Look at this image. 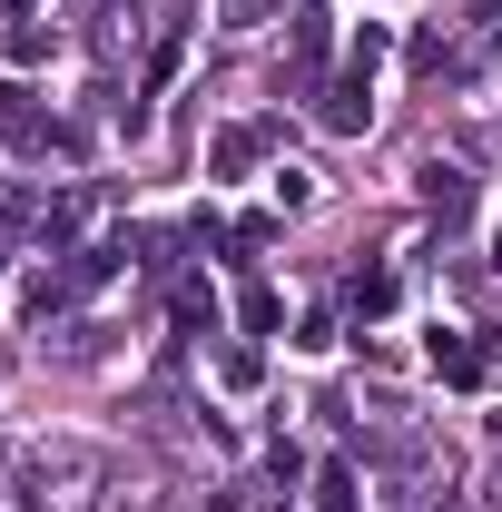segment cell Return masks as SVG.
Masks as SVG:
<instances>
[{"label":"cell","mask_w":502,"mask_h":512,"mask_svg":"<svg viewBox=\"0 0 502 512\" xmlns=\"http://www.w3.org/2000/svg\"><path fill=\"white\" fill-rule=\"evenodd\" d=\"M119 256H128V247H69L60 266L30 286V316H40V325H50V316H69L89 286H109V276H119Z\"/></svg>","instance_id":"6da1fadb"},{"label":"cell","mask_w":502,"mask_h":512,"mask_svg":"<svg viewBox=\"0 0 502 512\" xmlns=\"http://www.w3.org/2000/svg\"><path fill=\"white\" fill-rule=\"evenodd\" d=\"M0 148H20V158H40V148H60V158H79V128L40 119V89H0Z\"/></svg>","instance_id":"7a4b0ae2"},{"label":"cell","mask_w":502,"mask_h":512,"mask_svg":"<svg viewBox=\"0 0 502 512\" xmlns=\"http://www.w3.org/2000/svg\"><path fill=\"white\" fill-rule=\"evenodd\" d=\"M365 119H375V69H335V79H315V128L355 138Z\"/></svg>","instance_id":"3957f363"},{"label":"cell","mask_w":502,"mask_h":512,"mask_svg":"<svg viewBox=\"0 0 502 512\" xmlns=\"http://www.w3.org/2000/svg\"><path fill=\"white\" fill-rule=\"evenodd\" d=\"M453 50H463V79L502 69V0H473V10H463V40H453Z\"/></svg>","instance_id":"277c9868"},{"label":"cell","mask_w":502,"mask_h":512,"mask_svg":"<svg viewBox=\"0 0 502 512\" xmlns=\"http://www.w3.org/2000/svg\"><path fill=\"white\" fill-rule=\"evenodd\" d=\"M266 138H276L266 119H237V128H217V148H207V168H217V178H247L256 158H266Z\"/></svg>","instance_id":"5b68a950"},{"label":"cell","mask_w":502,"mask_h":512,"mask_svg":"<svg viewBox=\"0 0 502 512\" xmlns=\"http://www.w3.org/2000/svg\"><path fill=\"white\" fill-rule=\"evenodd\" d=\"M434 375L473 394V384L493 375V345H483V335H434Z\"/></svg>","instance_id":"8992f818"},{"label":"cell","mask_w":502,"mask_h":512,"mask_svg":"<svg viewBox=\"0 0 502 512\" xmlns=\"http://www.w3.org/2000/svg\"><path fill=\"white\" fill-rule=\"evenodd\" d=\"M424 207H434L443 227H463V217H473V178H463V168H443V158H434V168H424Z\"/></svg>","instance_id":"52a82bcc"},{"label":"cell","mask_w":502,"mask_h":512,"mask_svg":"<svg viewBox=\"0 0 502 512\" xmlns=\"http://www.w3.org/2000/svg\"><path fill=\"white\" fill-rule=\"evenodd\" d=\"M50 50H60V30H50V20H10V30H0V60H10V69H40Z\"/></svg>","instance_id":"ba28073f"},{"label":"cell","mask_w":502,"mask_h":512,"mask_svg":"<svg viewBox=\"0 0 502 512\" xmlns=\"http://www.w3.org/2000/svg\"><path fill=\"white\" fill-rule=\"evenodd\" d=\"M345 316H355V325L394 316V276H384V266H365V276H345Z\"/></svg>","instance_id":"9c48e42d"},{"label":"cell","mask_w":502,"mask_h":512,"mask_svg":"<svg viewBox=\"0 0 502 512\" xmlns=\"http://www.w3.org/2000/svg\"><path fill=\"white\" fill-rule=\"evenodd\" d=\"M217 375H227V394H256V384H266V355H256V345H227Z\"/></svg>","instance_id":"30bf717a"},{"label":"cell","mask_w":502,"mask_h":512,"mask_svg":"<svg viewBox=\"0 0 502 512\" xmlns=\"http://www.w3.org/2000/svg\"><path fill=\"white\" fill-rule=\"evenodd\" d=\"M237 325H247V335H276V325H286L276 286H247V296H237Z\"/></svg>","instance_id":"8fae6325"},{"label":"cell","mask_w":502,"mask_h":512,"mask_svg":"<svg viewBox=\"0 0 502 512\" xmlns=\"http://www.w3.org/2000/svg\"><path fill=\"white\" fill-rule=\"evenodd\" d=\"M315 512H355V463H325L315 473Z\"/></svg>","instance_id":"7c38bea8"},{"label":"cell","mask_w":502,"mask_h":512,"mask_svg":"<svg viewBox=\"0 0 502 512\" xmlns=\"http://www.w3.org/2000/svg\"><path fill=\"white\" fill-rule=\"evenodd\" d=\"M178 325H188V335H197V325H217V296H207V286H178Z\"/></svg>","instance_id":"4fadbf2b"},{"label":"cell","mask_w":502,"mask_h":512,"mask_svg":"<svg viewBox=\"0 0 502 512\" xmlns=\"http://www.w3.org/2000/svg\"><path fill=\"white\" fill-rule=\"evenodd\" d=\"M178 50H188V30H168V40H158V60H148V89H168V79H178Z\"/></svg>","instance_id":"5bb4252c"},{"label":"cell","mask_w":502,"mask_h":512,"mask_svg":"<svg viewBox=\"0 0 502 512\" xmlns=\"http://www.w3.org/2000/svg\"><path fill=\"white\" fill-rule=\"evenodd\" d=\"M384 50H394V40H384L375 20H365V30H355V50H345V69H375V60H384Z\"/></svg>","instance_id":"9a60e30c"},{"label":"cell","mask_w":502,"mask_h":512,"mask_svg":"<svg viewBox=\"0 0 502 512\" xmlns=\"http://www.w3.org/2000/svg\"><path fill=\"white\" fill-rule=\"evenodd\" d=\"M10 227H20V207H0V247H10ZM0 266H10V256H0Z\"/></svg>","instance_id":"2e32d148"},{"label":"cell","mask_w":502,"mask_h":512,"mask_svg":"<svg viewBox=\"0 0 502 512\" xmlns=\"http://www.w3.org/2000/svg\"><path fill=\"white\" fill-rule=\"evenodd\" d=\"M0 10H10V20H30V10H40V0H0Z\"/></svg>","instance_id":"e0dca14e"},{"label":"cell","mask_w":502,"mask_h":512,"mask_svg":"<svg viewBox=\"0 0 502 512\" xmlns=\"http://www.w3.org/2000/svg\"><path fill=\"white\" fill-rule=\"evenodd\" d=\"M296 10H325V0H296Z\"/></svg>","instance_id":"ac0fdd59"},{"label":"cell","mask_w":502,"mask_h":512,"mask_svg":"<svg viewBox=\"0 0 502 512\" xmlns=\"http://www.w3.org/2000/svg\"><path fill=\"white\" fill-rule=\"evenodd\" d=\"M207 512H237V503H207Z\"/></svg>","instance_id":"d6986e66"}]
</instances>
